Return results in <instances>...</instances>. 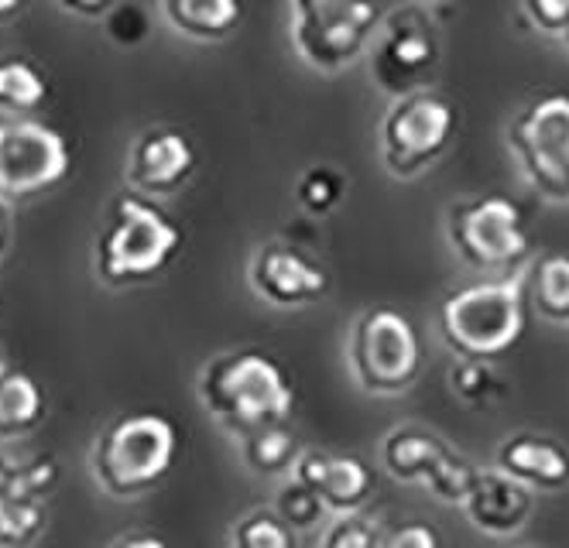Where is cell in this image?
Segmentation results:
<instances>
[{"label":"cell","mask_w":569,"mask_h":548,"mask_svg":"<svg viewBox=\"0 0 569 548\" xmlns=\"http://www.w3.org/2000/svg\"><path fill=\"white\" fill-rule=\"evenodd\" d=\"M196 395L220 429L237 442L284 426L296 408V388L284 367L264 350H230L202 363Z\"/></svg>","instance_id":"cell-1"},{"label":"cell","mask_w":569,"mask_h":548,"mask_svg":"<svg viewBox=\"0 0 569 548\" xmlns=\"http://www.w3.org/2000/svg\"><path fill=\"white\" fill-rule=\"evenodd\" d=\"M528 268L511 278H483L442 295L436 332L457 360L491 363L505 357L525 332Z\"/></svg>","instance_id":"cell-2"},{"label":"cell","mask_w":569,"mask_h":548,"mask_svg":"<svg viewBox=\"0 0 569 548\" xmlns=\"http://www.w3.org/2000/svg\"><path fill=\"white\" fill-rule=\"evenodd\" d=\"M182 250L179 223L154 199L120 192L103 213L93 243V271L110 288L144 285Z\"/></svg>","instance_id":"cell-3"},{"label":"cell","mask_w":569,"mask_h":548,"mask_svg":"<svg viewBox=\"0 0 569 548\" xmlns=\"http://www.w3.org/2000/svg\"><path fill=\"white\" fill-rule=\"evenodd\" d=\"M179 456V432L161 411H124L97 432L90 449V474L113 500L144 497L169 477Z\"/></svg>","instance_id":"cell-4"},{"label":"cell","mask_w":569,"mask_h":548,"mask_svg":"<svg viewBox=\"0 0 569 548\" xmlns=\"http://www.w3.org/2000/svg\"><path fill=\"white\" fill-rule=\"evenodd\" d=\"M347 367L353 385L371 398L409 395L422 373V340L412 319L375 306L360 312L347 336Z\"/></svg>","instance_id":"cell-5"},{"label":"cell","mask_w":569,"mask_h":548,"mask_svg":"<svg viewBox=\"0 0 569 548\" xmlns=\"http://www.w3.org/2000/svg\"><path fill=\"white\" fill-rule=\"evenodd\" d=\"M289 41L316 72H343L371 52L388 11L360 0H292Z\"/></svg>","instance_id":"cell-6"},{"label":"cell","mask_w":569,"mask_h":548,"mask_svg":"<svg viewBox=\"0 0 569 548\" xmlns=\"http://www.w3.org/2000/svg\"><path fill=\"white\" fill-rule=\"evenodd\" d=\"M446 240L467 268L498 278L525 271L521 265L532 255L521 209L501 192L470 196L446 209Z\"/></svg>","instance_id":"cell-7"},{"label":"cell","mask_w":569,"mask_h":548,"mask_svg":"<svg viewBox=\"0 0 569 548\" xmlns=\"http://www.w3.org/2000/svg\"><path fill=\"white\" fill-rule=\"evenodd\" d=\"M508 151L546 202H569V93L525 103L508 123Z\"/></svg>","instance_id":"cell-8"},{"label":"cell","mask_w":569,"mask_h":548,"mask_svg":"<svg viewBox=\"0 0 569 548\" xmlns=\"http://www.w3.org/2000/svg\"><path fill=\"white\" fill-rule=\"evenodd\" d=\"M457 110L439 93H416L391 100L378 128V155L391 179H416L450 148Z\"/></svg>","instance_id":"cell-9"},{"label":"cell","mask_w":569,"mask_h":548,"mask_svg":"<svg viewBox=\"0 0 569 548\" xmlns=\"http://www.w3.org/2000/svg\"><path fill=\"white\" fill-rule=\"evenodd\" d=\"M371 79L391 100L429 93V82L439 69V31L432 11L395 8L385 14L381 31L368 52Z\"/></svg>","instance_id":"cell-10"},{"label":"cell","mask_w":569,"mask_h":548,"mask_svg":"<svg viewBox=\"0 0 569 548\" xmlns=\"http://www.w3.org/2000/svg\"><path fill=\"white\" fill-rule=\"evenodd\" d=\"M59 459L42 449H0V548H31L49 528Z\"/></svg>","instance_id":"cell-11"},{"label":"cell","mask_w":569,"mask_h":548,"mask_svg":"<svg viewBox=\"0 0 569 548\" xmlns=\"http://www.w3.org/2000/svg\"><path fill=\"white\" fill-rule=\"evenodd\" d=\"M69 172V141L38 117L0 113V199L24 202Z\"/></svg>","instance_id":"cell-12"},{"label":"cell","mask_w":569,"mask_h":548,"mask_svg":"<svg viewBox=\"0 0 569 548\" xmlns=\"http://www.w3.org/2000/svg\"><path fill=\"white\" fill-rule=\"evenodd\" d=\"M381 467L409 487H426L436 500L442 504H457L463 508V497L470 490V480L477 467L463 456H457L439 436L426 429L401 426L391 429L381 442Z\"/></svg>","instance_id":"cell-13"},{"label":"cell","mask_w":569,"mask_h":548,"mask_svg":"<svg viewBox=\"0 0 569 548\" xmlns=\"http://www.w3.org/2000/svg\"><path fill=\"white\" fill-rule=\"evenodd\" d=\"M248 285L261 302L274 309H302L327 295L330 275L299 247L284 240H264L248 261Z\"/></svg>","instance_id":"cell-14"},{"label":"cell","mask_w":569,"mask_h":548,"mask_svg":"<svg viewBox=\"0 0 569 548\" xmlns=\"http://www.w3.org/2000/svg\"><path fill=\"white\" fill-rule=\"evenodd\" d=\"M196 172V148L176 128L141 131L124 155V182L144 199L179 192Z\"/></svg>","instance_id":"cell-15"},{"label":"cell","mask_w":569,"mask_h":548,"mask_svg":"<svg viewBox=\"0 0 569 548\" xmlns=\"http://www.w3.org/2000/svg\"><path fill=\"white\" fill-rule=\"evenodd\" d=\"M292 480L309 487L322 497L327 511L333 518L360 515V508L375 494V474L360 456L343 452H322V449H302L296 459Z\"/></svg>","instance_id":"cell-16"},{"label":"cell","mask_w":569,"mask_h":548,"mask_svg":"<svg viewBox=\"0 0 569 548\" xmlns=\"http://www.w3.org/2000/svg\"><path fill=\"white\" fill-rule=\"evenodd\" d=\"M532 511H536V494L505 477L501 470H477L463 497L467 521L491 538L518 535L528 525V518H532Z\"/></svg>","instance_id":"cell-17"},{"label":"cell","mask_w":569,"mask_h":548,"mask_svg":"<svg viewBox=\"0 0 569 548\" xmlns=\"http://www.w3.org/2000/svg\"><path fill=\"white\" fill-rule=\"evenodd\" d=\"M495 470L532 494H559L569 487V449L546 436L518 432L498 446Z\"/></svg>","instance_id":"cell-18"},{"label":"cell","mask_w":569,"mask_h":548,"mask_svg":"<svg viewBox=\"0 0 569 548\" xmlns=\"http://www.w3.org/2000/svg\"><path fill=\"white\" fill-rule=\"evenodd\" d=\"M46 418V395L34 377L14 363L0 370V442H21Z\"/></svg>","instance_id":"cell-19"},{"label":"cell","mask_w":569,"mask_h":548,"mask_svg":"<svg viewBox=\"0 0 569 548\" xmlns=\"http://www.w3.org/2000/svg\"><path fill=\"white\" fill-rule=\"evenodd\" d=\"M161 18L186 38L220 41L233 34L243 11L233 0H166V4H161Z\"/></svg>","instance_id":"cell-20"},{"label":"cell","mask_w":569,"mask_h":548,"mask_svg":"<svg viewBox=\"0 0 569 548\" xmlns=\"http://www.w3.org/2000/svg\"><path fill=\"white\" fill-rule=\"evenodd\" d=\"M49 97V79L28 56L0 52V113L31 117Z\"/></svg>","instance_id":"cell-21"},{"label":"cell","mask_w":569,"mask_h":548,"mask_svg":"<svg viewBox=\"0 0 569 548\" xmlns=\"http://www.w3.org/2000/svg\"><path fill=\"white\" fill-rule=\"evenodd\" d=\"M528 306L542 319L569 326V258L549 255L528 268Z\"/></svg>","instance_id":"cell-22"},{"label":"cell","mask_w":569,"mask_h":548,"mask_svg":"<svg viewBox=\"0 0 569 548\" xmlns=\"http://www.w3.org/2000/svg\"><path fill=\"white\" fill-rule=\"evenodd\" d=\"M240 459L254 477H284L296 470V459L302 456L299 439L289 426H274L264 432H254L248 439H240Z\"/></svg>","instance_id":"cell-23"},{"label":"cell","mask_w":569,"mask_h":548,"mask_svg":"<svg viewBox=\"0 0 569 548\" xmlns=\"http://www.w3.org/2000/svg\"><path fill=\"white\" fill-rule=\"evenodd\" d=\"M347 189H350V179L337 165H309L296 182V202L309 217H330L347 199Z\"/></svg>","instance_id":"cell-24"},{"label":"cell","mask_w":569,"mask_h":548,"mask_svg":"<svg viewBox=\"0 0 569 548\" xmlns=\"http://www.w3.org/2000/svg\"><path fill=\"white\" fill-rule=\"evenodd\" d=\"M230 548H299V535L274 508H254L230 528Z\"/></svg>","instance_id":"cell-25"},{"label":"cell","mask_w":569,"mask_h":548,"mask_svg":"<svg viewBox=\"0 0 569 548\" xmlns=\"http://www.w3.org/2000/svg\"><path fill=\"white\" fill-rule=\"evenodd\" d=\"M274 515L289 525L296 535L299 531H316L322 521L330 518L327 504H322L319 494H312L309 487H302L299 480H284L281 490H278V500H274Z\"/></svg>","instance_id":"cell-26"},{"label":"cell","mask_w":569,"mask_h":548,"mask_svg":"<svg viewBox=\"0 0 569 548\" xmlns=\"http://www.w3.org/2000/svg\"><path fill=\"white\" fill-rule=\"evenodd\" d=\"M446 381H450V391L467 405H491L505 395L495 363L483 360H457L450 373H446Z\"/></svg>","instance_id":"cell-27"},{"label":"cell","mask_w":569,"mask_h":548,"mask_svg":"<svg viewBox=\"0 0 569 548\" xmlns=\"http://www.w3.org/2000/svg\"><path fill=\"white\" fill-rule=\"evenodd\" d=\"M316 548H381V535L363 515H347L322 528Z\"/></svg>","instance_id":"cell-28"},{"label":"cell","mask_w":569,"mask_h":548,"mask_svg":"<svg viewBox=\"0 0 569 548\" xmlns=\"http://www.w3.org/2000/svg\"><path fill=\"white\" fill-rule=\"evenodd\" d=\"M518 18L546 38H562L569 31V0H525Z\"/></svg>","instance_id":"cell-29"},{"label":"cell","mask_w":569,"mask_h":548,"mask_svg":"<svg viewBox=\"0 0 569 548\" xmlns=\"http://www.w3.org/2000/svg\"><path fill=\"white\" fill-rule=\"evenodd\" d=\"M381 548H442V538L429 521H401L381 535Z\"/></svg>","instance_id":"cell-30"},{"label":"cell","mask_w":569,"mask_h":548,"mask_svg":"<svg viewBox=\"0 0 569 548\" xmlns=\"http://www.w3.org/2000/svg\"><path fill=\"white\" fill-rule=\"evenodd\" d=\"M117 4L113 0H62V11L79 18H107Z\"/></svg>","instance_id":"cell-31"},{"label":"cell","mask_w":569,"mask_h":548,"mask_svg":"<svg viewBox=\"0 0 569 548\" xmlns=\"http://www.w3.org/2000/svg\"><path fill=\"white\" fill-rule=\"evenodd\" d=\"M107 548H172V545L166 538H158V535H148V531H131V535L113 538Z\"/></svg>","instance_id":"cell-32"},{"label":"cell","mask_w":569,"mask_h":548,"mask_svg":"<svg viewBox=\"0 0 569 548\" xmlns=\"http://www.w3.org/2000/svg\"><path fill=\"white\" fill-rule=\"evenodd\" d=\"M11 237H14V223H11V202H8V199H0V258L8 255Z\"/></svg>","instance_id":"cell-33"},{"label":"cell","mask_w":569,"mask_h":548,"mask_svg":"<svg viewBox=\"0 0 569 548\" xmlns=\"http://www.w3.org/2000/svg\"><path fill=\"white\" fill-rule=\"evenodd\" d=\"M8 367V350H4V336H0V370Z\"/></svg>","instance_id":"cell-34"},{"label":"cell","mask_w":569,"mask_h":548,"mask_svg":"<svg viewBox=\"0 0 569 548\" xmlns=\"http://www.w3.org/2000/svg\"><path fill=\"white\" fill-rule=\"evenodd\" d=\"M14 11H21V4H14V0L11 4H0V14H14Z\"/></svg>","instance_id":"cell-35"},{"label":"cell","mask_w":569,"mask_h":548,"mask_svg":"<svg viewBox=\"0 0 569 548\" xmlns=\"http://www.w3.org/2000/svg\"><path fill=\"white\" fill-rule=\"evenodd\" d=\"M562 46H566V52H569V31L562 34Z\"/></svg>","instance_id":"cell-36"}]
</instances>
